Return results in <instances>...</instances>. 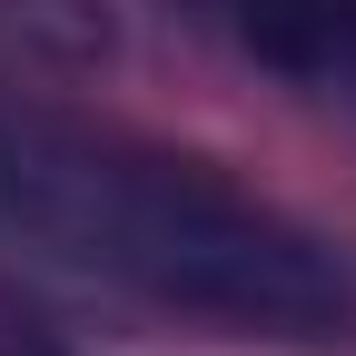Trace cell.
<instances>
[{"instance_id": "3957f363", "label": "cell", "mask_w": 356, "mask_h": 356, "mask_svg": "<svg viewBox=\"0 0 356 356\" xmlns=\"http://www.w3.org/2000/svg\"><path fill=\"white\" fill-rule=\"evenodd\" d=\"M0 356H70V346L50 337V317H40L20 287H0Z\"/></svg>"}, {"instance_id": "7a4b0ae2", "label": "cell", "mask_w": 356, "mask_h": 356, "mask_svg": "<svg viewBox=\"0 0 356 356\" xmlns=\"http://www.w3.org/2000/svg\"><path fill=\"white\" fill-rule=\"evenodd\" d=\"M218 20L267 70L356 89V0H218Z\"/></svg>"}, {"instance_id": "6da1fadb", "label": "cell", "mask_w": 356, "mask_h": 356, "mask_svg": "<svg viewBox=\"0 0 356 356\" xmlns=\"http://www.w3.org/2000/svg\"><path fill=\"white\" fill-rule=\"evenodd\" d=\"M0 228L159 307H198L267 337H337L356 307L346 267L218 168L50 119H0Z\"/></svg>"}]
</instances>
